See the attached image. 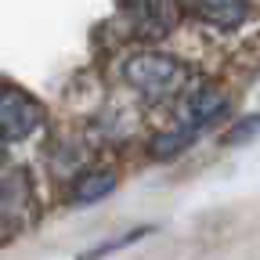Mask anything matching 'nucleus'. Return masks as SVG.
I'll list each match as a JSON object with an SVG mask.
<instances>
[{"label":"nucleus","instance_id":"nucleus-1","mask_svg":"<svg viewBox=\"0 0 260 260\" xmlns=\"http://www.w3.org/2000/svg\"><path fill=\"white\" fill-rule=\"evenodd\" d=\"M123 80L134 87L141 98H148V102H167V98H177L184 90L188 69L177 58H170V54L141 51V54L123 61Z\"/></svg>","mask_w":260,"mask_h":260},{"label":"nucleus","instance_id":"nucleus-2","mask_svg":"<svg viewBox=\"0 0 260 260\" xmlns=\"http://www.w3.org/2000/svg\"><path fill=\"white\" fill-rule=\"evenodd\" d=\"M44 126V105L15 83H0V141H25Z\"/></svg>","mask_w":260,"mask_h":260},{"label":"nucleus","instance_id":"nucleus-3","mask_svg":"<svg viewBox=\"0 0 260 260\" xmlns=\"http://www.w3.org/2000/svg\"><path fill=\"white\" fill-rule=\"evenodd\" d=\"M141 40H162L177 25V0H119Z\"/></svg>","mask_w":260,"mask_h":260},{"label":"nucleus","instance_id":"nucleus-4","mask_svg":"<svg viewBox=\"0 0 260 260\" xmlns=\"http://www.w3.org/2000/svg\"><path fill=\"white\" fill-rule=\"evenodd\" d=\"M32 210V188L22 167H0V232H15Z\"/></svg>","mask_w":260,"mask_h":260},{"label":"nucleus","instance_id":"nucleus-5","mask_svg":"<svg viewBox=\"0 0 260 260\" xmlns=\"http://www.w3.org/2000/svg\"><path fill=\"white\" fill-rule=\"evenodd\" d=\"M224 109H228L224 90L213 87V83H199L195 90L184 94V105H181V126L195 134V130H203L206 123H213L217 116H224Z\"/></svg>","mask_w":260,"mask_h":260},{"label":"nucleus","instance_id":"nucleus-6","mask_svg":"<svg viewBox=\"0 0 260 260\" xmlns=\"http://www.w3.org/2000/svg\"><path fill=\"white\" fill-rule=\"evenodd\" d=\"M191 11L199 15L206 25H217V29H235L246 22V0H188Z\"/></svg>","mask_w":260,"mask_h":260},{"label":"nucleus","instance_id":"nucleus-7","mask_svg":"<svg viewBox=\"0 0 260 260\" xmlns=\"http://www.w3.org/2000/svg\"><path fill=\"white\" fill-rule=\"evenodd\" d=\"M116 188V174L112 170H87L76 177V188H73V203L80 206H90L98 199H105V195Z\"/></svg>","mask_w":260,"mask_h":260},{"label":"nucleus","instance_id":"nucleus-8","mask_svg":"<svg viewBox=\"0 0 260 260\" xmlns=\"http://www.w3.org/2000/svg\"><path fill=\"white\" fill-rule=\"evenodd\" d=\"M191 130H184V126H177V130H170V134H159L155 141H152V155L155 159H170V155H177V152H184L188 145H191Z\"/></svg>","mask_w":260,"mask_h":260},{"label":"nucleus","instance_id":"nucleus-9","mask_svg":"<svg viewBox=\"0 0 260 260\" xmlns=\"http://www.w3.org/2000/svg\"><path fill=\"white\" fill-rule=\"evenodd\" d=\"M256 130H260V116H249V119H242V126H235L232 134H228V141H246Z\"/></svg>","mask_w":260,"mask_h":260}]
</instances>
